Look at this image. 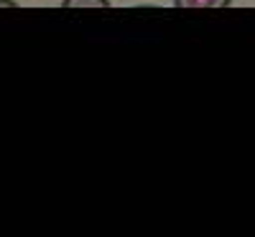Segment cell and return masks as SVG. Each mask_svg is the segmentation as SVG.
Instances as JSON below:
<instances>
[{
    "mask_svg": "<svg viewBox=\"0 0 255 237\" xmlns=\"http://www.w3.org/2000/svg\"><path fill=\"white\" fill-rule=\"evenodd\" d=\"M232 0H174L176 8H227Z\"/></svg>",
    "mask_w": 255,
    "mask_h": 237,
    "instance_id": "1",
    "label": "cell"
},
{
    "mask_svg": "<svg viewBox=\"0 0 255 237\" xmlns=\"http://www.w3.org/2000/svg\"><path fill=\"white\" fill-rule=\"evenodd\" d=\"M64 8H108L110 0H64Z\"/></svg>",
    "mask_w": 255,
    "mask_h": 237,
    "instance_id": "2",
    "label": "cell"
},
{
    "mask_svg": "<svg viewBox=\"0 0 255 237\" xmlns=\"http://www.w3.org/2000/svg\"><path fill=\"white\" fill-rule=\"evenodd\" d=\"M0 5H10V8H13L15 3H13V0H0Z\"/></svg>",
    "mask_w": 255,
    "mask_h": 237,
    "instance_id": "3",
    "label": "cell"
}]
</instances>
